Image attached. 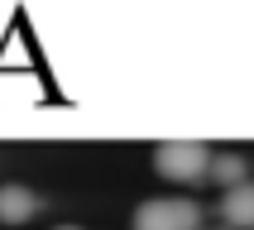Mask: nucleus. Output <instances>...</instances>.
I'll return each instance as SVG.
<instances>
[{"instance_id":"f257e3e1","label":"nucleus","mask_w":254,"mask_h":230,"mask_svg":"<svg viewBox=\"0 0 254 230\" xmlns=\"http://www.w3.org/2000/svg\"><path fill=\"white\" fill-rule=\"evenodd\" d=\"M154 168L168 182H197L201 172H211V149L201 139H163L154 149Z\"/></svg>"},{"instance_id":"f03ea898","label":"nucleus","mask_w":254,"mask_h":230,"mask_svg":"<svg viewBox=\"0 0 254 230\" xmlns=\"http://www.w3.org/2000/svg\"><path fill=\"white\" fill-rule=\"evenodd\" d=\"M134 230H201V211L187 197H154L134 211Z\"/></svg>"},{"instance_id":"7ed1b4c3","label":"nucleus","mask_w":254,"mask_h":230,"mask_svg":"<svg viewBox=\"0 0 254 230\" xmlns=\"http://www.w3.org/2000/svg\"><path fill=\"white\" fill-rule=\"evenodd\" d=\"M34 211H39V197H34L24 182H5L0 187V226H24Z\"/></svg>"},{"instance_id":"20e7f679","label":"nucleus","mask_w":254,"mask_h":230,"mask_svg":"<svg viewBox=\"0 0 254 230\" xmlns=\"http://www.w3.org/2000/svg\"><path fill=\"white\" fill-rule=\"evenodd\" d=\"M221 216L230 230H254V182H240L221 197Z\"/></svg>"},{"instance_id":"39448f33","label":"nucleus","mask_w":254,"mask_h":230,"mask_svg":"<svg viewBox=\"0 0 254 230\" xmlns=\"http://www.w3.org/2000/svg\"><path fill=\"white\" fill-rule=\"evenodd\" d=\"M211 177L230 192V187L250 182V168H245V158H240V154H216V158H211Z\"/></svg>"},{"instance_id":"423d86ee","label":"nucleus","mask_w":254,"mask_h":230,"mask_svg":"<svg viewBox=\"0 0 254 230\" xmlns=\"http://www.w3.org/2000/svg\"><path fill=\"white\" fill-rule=\"evenodd\" d=\"M53 230H82V226H53Z\"/></svg>"}]
</instances>
